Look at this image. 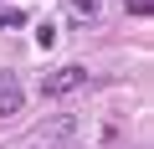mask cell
Returning a JSON list of instances; mask_svg holds the SVG:
<instances>
[{"label":"cell","mask_w":154,"mask_h":149,"mask_svg":"<svg viewBox=\"0 0 154 149\" xmlns=\"http://www.w3.org/2000/svg\"><path fill=\"white\" fill-rule=\"evenodd\" d=\"M88 82V67H57V72H46L41 77V98H67V93H77Z\"/></svg>","instance_id":"obj_1"},{"label":"cell","mask_w":154,"mask_h":149,"mask_svg":"<svg viewBox=\"0 0 154 149\" xmlns=\"http://www.w3.org/2000/svg\"><path fill=\"white\" fill-rule=\"evenodd\" d=\"M36 144H46V149H67V144H77V118H72V113L46 118V129L36 134Z\"/></svg>","instance_id":"obj_2"},{"label":"cell","mask_w":154,"mask_h":149,"mask_svg":"<svg viewBox=\"0 0 154 149\" xmlns=\"http://www.w3.org/2000/svg\"><path fill=\"white\" fill-rule=\"evenodd\" d=\"M21 103H26V88L11 77V72H0V118H11V113H21Z\"/></svg>","instance_id":"obj_3"},{"label":"cell","mask_w":154,"mask_h":149,"mask_svg":"<svg viewBox=\"0 0 154 149\" xmlns=\"http://www.w3.org/2000/svg\"><path fill=\"white\" fill-rule=\"evenodd\" d=\"M98 11H103L98 0H67V16H72L77 26H93V21H98Z\"/></svg>","instance_id":"obj_4"},{"label":"cell","mask_w":154,"mask_h":149,"mask_svg":"<svg viewBox=\"0 0 154 149\" xmlns=\"http://www.w3.org/2000/svg\"><path fill=\"white\" fill-rule=\"evenodd\" d=\"M36 46H41V51L57 46V26H41V31H36Z\"/></svg>","instance_id":"obj_5"},{"label":"cell","mask_w":154,"mask_h":149,"mask_svg":"<svg viewBox=\"0 0 154 149\" xmlns=\"http://www.w3.org/2000/svg\"><path fill=\"white\" fill-rule=\"evenodd\" d=\"M21 21H26L21 11H5V16H0V26H21Z\"/></svg>","instance_id":"obj_6"},{"label":"cell","mask_w":154,"mask_h":149,"mask_svg":"<svg viewBox=\"0 0 154 149\" xmlns=\"http://www.w3.org/2000/svg\"><path fill=\"white\" fill-rule=\"evenodd\" d=\"M128 5H134V11H139V16H149V0H128Z\"/></svg>","instance_id":"obj_7"}]
</instances>
